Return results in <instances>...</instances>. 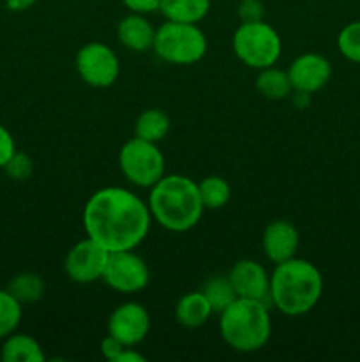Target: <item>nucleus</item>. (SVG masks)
<instances>
[{
	"instance_id": "1",
	"label": "nucleus",
	"mask_w": 360,
	"mask_h": 362,
	"mask_svg": "<svg viewBox=\"0 0 360 362\" xmlns=\"http://www.w3.org/2000/svg\"><path fill=\"white\" fill-rule=\"evenodd\" d=\"M150 223L148 204L126 187L97 189L83 207L87 237L101 244L108 253L136 250L147 239Z\"/></svg>"
},
{
	"instance_id": "2",
	"label": "nucleus",
	"mask_w": 360,
	"mask_h": 362,
	"mask_svg": "<svg viewBox=\"0 0 360 362\" xmlns=\"http://www.w3.org/2000/svg\"><path fill=\"white\" fill-rule=\"evenodd\" d=\"M323 293L320 269L304 258H289L270 274L268 300L286 317H302L316 308Z\"/></svg>"
},
{
	"instance_id": "3",
	"label": "nucleus",
	"mask_w": 360,
	"mask_h": 362,
	"mask_svg": "<svg viewBox=\"0 0 360 362\" xmlns=\"http://www.w3.org/2000/svg\"><path fill=\"white\" fill-rule=\"evenodd\" d=\"M148 209L152 219L168 232L182 233L200 223L203 216L198 182L186 175H164L148 193Z\"/></svg>"
},
{
	"instance_id": "4",
	"label": "nucleus",
	"mask_w": 360,
	"mask_h": 362,
	"mask_svg": "<svg viewBox=\"0 0 360 362\" xmlns=\"http://www.w3.org/2000/svg\"><path fill=\"white\" fill-rule=\"evenodd\" d=\"M219 331L226 345L242 354L263 349L272 334V320L265 300L236 297L219 313Z\"/></svg>"
},
{
	"instance_id": "5",
	"label": "nucleus",
	"mask_w": 360,
	"mask_h": 362,
	"mask_svg": "<svg viewBox=\"0 0 360 362\" xmlns=\"http://www.w3.org/2000/svg\"><path fill=\"white\" fill-rule=\"evenodd\" d=\"M155 55L173 66H193L200 62L208 49V41L196 23L166 20L155 28Z\"/></svg>"
},
{
	"instance_id": "6",
	"label": "nucleus",
	"mask_w": 360,
	"mask_h": 362,
	"mask_svg": "<svg viewBox=\"0 0 360 362\" xmlns=\"http://www.w3.org/2000/svg\"><path fill=\"white\" fill-rule=\"evenodd\" d=\"M232 45L236 59L258 71L275 66L282 52L281 35L265 20L242 21L233 34Z\"/></svg>"
},
{
	"instance_id": "7",
	"label": "nucleus",
	"mask_w": 360,
	"mask_h": 362,
	"mask_svg": "<svg viewBox=\"0 0 360 362\" xmlns=\"http://www.w3.org/2000/svg\"><path fill=\"white\" fill-rule=\"evenodd\" d=\"M119 166L122 175L138 187L150 189L166 175V161L157 144L134 136L126 141L119 152Z\"/></svg>"
},
{
	"instance_id": "8",
	"label": "nucleus",
	"mask_w": 360,
	"mask_h": 362,
	"mask_svg": "<svg viewBox=\"0 0 360 362\" xmlns=\"http://www.w3.org/2000/svg\"><path fill=\"white\" fill-rule=\"evenodd\" d=\"M78 74L94 88H108L119 80L120 60L104 42H87L81 46L74 60Z\"/></svg>"
},
{
	"instance_id": "9",
	"label": "nucleus",
	"mask_w": 360,
	"mask_h": 362,
	"mask_svg": "<svg viewBox=\"0 0 360 362\" xmlns=\"http://www.w3.org/2000/svg\"><path fill=\"white\" fill-rule=\"evenodd\" d=\"M101 281L119 293H138L147 288L150 269L134 250L109 253Z\"/></svg>"
},
{
	"instance_id": "10",
	"label": "nucleus",
	"mask_w": 360,
	"mask_h": 362,
	"mask_svg": "<svg viewBox=\"0 0 360 362\" xmlns=\"http://www.w3.org/2000/svg\"><path fill=\"white\" fill-rule=\"evenodd\" d=\"M108 257L109 253L101 244L87 237L71 247L64 262V269L71 281L78 285H92L102 279Z\"/></svg>"
},
{
	"instance_id": "11",
	"label": "nucleus",
	"mask_w": 360,
	"mask_h": 362,
	"mask_svg": "<svg viewBox=\"0 0 360 362\" xmlns=\"http://www.w3.org/2000/svg\"><path fill=\"white\" fill-rule=\"evenodd\" d=\"M150 315L140 303L119 304L108 318V334L126 346H136L150 332Z\"/></svg>"
},
{
	"instance_id": "12",
	"label": "nucleus",
	"mask_w": 360,
	"mask_h": 362,
	"mask_svg": "<svg viewBox=\"0 0 360 362\" xmlns=\"http://www.w3.org/2000/svg\"><path fill=\"white\" fill-rule=\"evenodd\" d=\"M286 71L293 90H302L307 94L321 90L332 76L330 62L320 53H302L289 64Z\"/></svg>"
},
{
	"instance_id": "13",
	"label": "nucleus",
	"mask_w": 360,
	"mask_h": 362,
	"mask_svg": "<svg viewBox=\"0 0 360 362\" xmlns=\"http://www.w3.org/2000/svg\"><path fill=\"white\" fill-rule=\"evenodd\" d=\"M233 288H235L236 297L254 300H268V292H270V274L267 269L256 260L244 258L239 260L232 267L228 274Z\"/></svg>"
},
{
	"instance_id": "14",
	"label": "nucleus",
	"mask_w": 360,
	"mask_h": 362,
	"mask_svg": "<svg viewBox=\"0 0 360 362\" xmlns=\"http://www.w3.org/2000/svg\"><path fill=\"white\" fill-rule=\"evenodd\" d=\"M261 246L263 253L272 264H281L296 257V251L300 246L299 230L286 219H275L268 223L263 230L261 237Z\"/></svg>"
},
{
	"instance_id": "15",
	"label": "nucleus",
	"mask_w": 360,
	"mask_h": 362,
	"mask_svg": "<svg viewBox=\"0 0 360 362\" xmlns=\"http://www.w3.org/2000/svg\"><path fill=\"white\" fill-rule=\"evenodd\" d=\"M116 37L120 45L126 46L131 52L145 53L154 48L155 28L145 18V14L131 13L116 25Z\"/></svg>"
},
{
	"instance_id": "16",
	"label": "nucleus",
	"mask_w": 360,
	"mask_h": 362,
	"mask_svg": "<svg viewBox=\"0 0 360 362\" xmlns=\"http://www.w3.org/2000/svg\"><path fill=\"white\" fill-rule=\"evenodd\" d=\"M212 306L203 292H189L180 297L175 304V318L180 325L187 329H198L212 317Z\"/></svg>"
},
{
	"instance_id": "17",
	"label": "nucleus",
	"mask_w": 360,
	"mask_h": 362,
	"mask_svg": "<svg viewBox=\"0 0 360 362\" xmlns=\"http://www.w3.org/2000/svg\"><path fill=\"white\" fill-rule=\"evenodd\" d=\"M4 362H44L46 356L42 346L35 338L28 334H18L13 332L4 339L2 352H0Z\"/></svg>"
},
{
	"instance_id": "18",
	"label": "nucleus",
	"mask_w": 360,
	"mask_h": 362,
	"mask_svg": "<svg viewBox=\"0 0 360 362\" xmlns=\"http://www.w3.org/2000/svg\"><path fill=\"white\" fill-rule=\"evenodd\" d=\"M212 0H161L159 11L166 20L200 23L210 11Z\"/></svg>"
},
{
	"instance_id": "19",
	"label": "nucleus",
	"mask_w": 360,
	"mask_h": 362,
	"mask_svg": "<svg viewBox=\"0 0 360 362\" xmlns=\"http://www.w3.org/2000/svg\"><path fill=\"white\" fill-rule=\"evenodd\" d=\"M169 126H172L169 117L162 110L148 108L138 115L136 122H134V136L152 141V144H159L168 136Z\"/></svg>"
},
{
	"instance_id": "20",
	"label": "nucleus",
	"mask_w": 360,
	"mask_h": 362,
	"mask_svg": "<svg viewBox=\"0 0 360 362\" xmlns=\"http://www.w3.org/2000/svg\"><path fill=\"white\" fill-rule=\"evenodd\" d=\"M256 90L260 92L263 98L272 99V101L288 99L293 92L288 71L277 69V67L274 66L261 69L256 78Z\"/></svg>"
},
{
	"instance_id": "21",
	"label": "nucleus",
	"mask_w": 360,
	"mask_h": 362,
	"mask_svg": "<svg viewBox=\"0 0 360 362\" xmlns=\"http://www.w3.org/2000/svg\"><path fill=\"white\" fill-rule=\"evenodd\" d=\"M46 285L42 278L35 272H20L14 276L7 285V292L21 304H34L42 299L44 296Z\"/></svg>"
},
{
	"instance_id": "22",
	"label": "nucleus",
	"mask_w": 360,
	"mask_h": 362,
	"mask_svg": "<svg viewBox=\"0 0 360 362\" xmlns=\"http://www.w3.org/2000/svg\"><path fill=\"white\" fill-rule=\"evenodd\" d=\"M198 191H200L201 204L205 211H219L226 207L232 198V187L228 180L219 175H208L198 182Z\"/></svg>"
},
{
	"instance_id": "23",
	"label": "nucleus",
	"mask_w": 360,
	"mask_h": 362,
	"mask_svg": "<svg viewBox=\"0 0 360 362\" xmlns=\"http://www.w3.org/2000/svg\"><path fill=\"white\" fill-rule=\"evenodd\" d=\"M201 292L210 303L212 311L217 315L222 313L236 299V292L228 276H214V278H210L208 281H205Z\"/></svg>"
},
{
	"instance_id": "24",
	"label": "nucleus",
	"mask_w": 360,
	"mask_h": 362,
	"mask_svg": "<svg viewBox=\"0 0 360 362\" xmlns=\"http://www.w3.org/2000/svg\"><path fill=\"white\" fill-rule=\"evenodd\" d=\"M23 317V306L6 290H0V341L16 332Z\"/></svg>"
},
{
	"instance_id": "25",
	"label": "nucleus",
	"mask_w": 360,
	"mask_h": 362,
	"mask_svg": "<svg viewBox=\"0 0 360 362\" xmlns=\"http://www.w3.org/2000/svg\"><path fill=\"white\" fill-rule=\"evenodd\" d=\"M337 48L349 62L360 64V21H352L339 32Z\"/></svg>"
},
{
	"instance_id": "26",
	"label": "nucleus",
	"mask_w": 360,
	"mask_h": 362,
	"mask_svg": "<svg viewBox=\"0 0 360 362\" xmlns=\"http://www.w3.org/2000/svg\"><path fill=\"white\" fill-rule=\"evenodd\" d=\"M4 172L13 180H27L32 175V172H34V163H32V159L25 152L16 151L13 158L7 161V165L4 166Z\"/></svg>"
},
{
	"instance_id": "27",
	"label": "nucleus",
	"mask_w": 360,
	"mask_h": 362,
	"mask_svg": "<svg viewBox=\"0 0 360 362\" xmlns=\"http://www.w3.org/2000/svg\"><path fill=\"white\" fill-rule=\"evenodd\" d=\"M236 13L240 21H260L263 20L265 7L260 0H240Z\"/></svg>"
},
{
	"instance_id": "28",
	"label": "nucleus",
	"mask_w": 360,
	"mask_h": 362,
	"mask_svg": "<svg viewBox=\"0 0 360 362\" xmlns=\"http://www.w3.org/2000/svg\"><path fill=\"white\" fill-rule=\"evenodd\" d=\"M14 152H16V141H14L11 131L0 124V170H4Z\"/></svg>"
},
{
	"instance_id": "29",
	"label": "nucleus",
	"mask_w": 360,
	"mask_h": 362,
	"mask_svg": "<svg viewBox=\"0 0 360 362\" xmlns=\"http://www.w3.org/2000/svg\"><path fill=\"white\" fill-rule=\"evenodd\" d=\"M124 349H126V345H124L122 341H119V339H116L115 336H112V334H108L101 341L102 357H104V359L109 361V362H116L120 354L124 352Z\"/></svg>"
},
{
	"instance_id": "30",
	"label": "nucleus",
	"mask_w": 360,
	"mask_h": 362,
	"mask_svg": "<svg viewBox=\"0 0 360 362\" xmlns=\"http://www.w3.org/2000/svg\"><path fill=\"white\" fill-rule=\"evenodd\" d=\"M124 6L136 14H150L159 11L161 0H122Z\"/></svg>"
},
{
	"instance_id": "31",
	"label": "nucleus",
	"mask_w": 360,
	"mask_h": 362,
	"mask_svg": "<svg viewBox=\"0 0 360 362\" xmlns=\"http://www.w3.org/2000/svg\"><path fill=\"white\" fill-rule=\"evenodd\" d=\"M311 95L313 94H307V92H302V90H293L292 92V101H293V106L299 110H306L307 106L311 105Z\"/></svg>"
},
{
	"instance_id": "32",
	"label": "nucleus",
	"mask_w": 360,
	"mask_h": 362,
	"mask_svg": "<svg viewBox=\"0 0 360 362\" xmlns=\"http://www.w3.org/2000/svg\"><path fill=\"white\" fill-rule=\"evenodd\" d=\"M145 361L147 359H145L140 352H136L133 346H126L124 352L119 356V359H116V362H145Z\"/></svg>"
},
{
	"instance_id": "33",
	"label": "nucleus",
	"mask_w": 360,
	"mask_h": 362,
	"mask_svg": "<svg viewBox=\"0 0 360 362\" xmlns=\"http://www.w3.org/2000/svg\"><path fill=\"white\" fill-rule=\"evenodd\" d=\"M37 0H6V7L13 13H21V11H27L28 7H32Z\"/></svg>"
}]
</instances>
